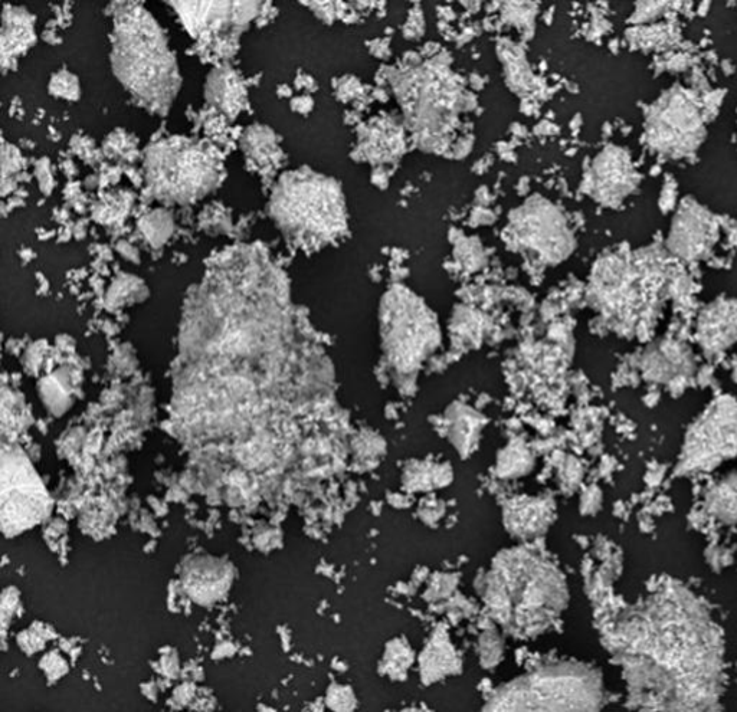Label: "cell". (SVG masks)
<instances>
[{
  "mask_svg": "<svg viewBox=\"0 0 737 712\" xmlns=\"http://www.w3.org/2000/svg\"><path fill=\"white\" fill-rule=\"evenodd\" d=\"M291 106H293L294 110L298 111V113H309L310 108L313 107V100H310L309 97L296 98V100L291 103Z\"/></svg>",
  "mask_w": 737,
  "mask_h": 712,
  "instance_id": "2e32d148",
  "label": "cell"
},
{
  "mask_svg": "<svg viewBox=\"0 0 737 712\" xmlns=\"http://www.w3.org/2000/svg\"><path fill=\"white\" fill-rule=\"evenodd\" d=\"M713 238V223L702 209L687 208L678 216L671 242L678 252L694 258L703 255Z\"/></svg>",
  "mask_w": 737,
  "mask_h": 712,
  "instance_id": "52a82bcc",
  "label": "cell"
},
{
  "mask_svg": "<svg viewBox=\"0 0 737 712\" xmlns=\"http://www.w3.org/2000/svg\"><path fill=\"white\" fill-rule=\"evenodd\" d=\"M242 147H244L248 160L258 169L268 170L275 164L278 166L281 156L278 137L267 126L255 124L245 131L242 137Z\"/></svg>",
  "mask_w": 737,
  "mask_h": 712,
  "instance_id": "30bf717a",
  "label": "cell"
},
{
  "mask_svg": "<svg viewBox=\"0 0 737 712\" xmlns=\"http://www.w3.org/2000/svg\"><path fill=\"white\" fill-rule=\"evenodd\" d=\"M146 169L157 192L175 199H189L215 186L218 166L202 147L185 139L156 144L147 153Z\"/></svg>",
  "mask_w": 737,
  "mask_h": 712,
  "instance_id": "277c9868",
  "label": "cell"
},
{
  "mask_svg": "<svg viewBox=\"0 0 737 712\" xmlns=\"http://www.w3.org/2000/svg\"><path fill=\"white\" fill-rule=\"evenodd\" d=\"M111 62L143 107L159 114L169 110L180 87L178 65L162 28L142 5H116Z\"/></svg>",
  "mask_w": 737,
  "mask_h": 712,
  "instance_id": "6da1fadb",
  "label": "cell"
},
{
  "mask_svg": "<svg viewBox=\"0 0 737 712\" xmlns=\"http://www.w3.org/2000/svg\"><path fill=\"white\" fill-rule=\"evenodd\" d=\"M275 218L291 234L327 242L346 226L342 189L330 177L309 169L281 177L273 196Z\"/></svg>",
  "mask_w": 737,
  "mask_h": 712,
  "instance_id": "7a4b0ae2",
  "label": "cell"
},
{
  "mask_svg": "<svg viewBox=\"0 0 737 712\" xmlns=\"http://www.w3.org/2000/svg\"><path fill=\"white\" fill-rule=\"evenodd\" d=\"M136 143L137 141L129 133L117 130L107 137L104 152L111 157H131L136 153Z\"/></svg>",
  "mask_w": 737,
  "mask_h": 712,
  "instance_id": "4fadbf2b",
  "label": "cell"
},
{
  "mask_svg": "<svg viewBox=\"0 0 737 712\" xmlns=\"http://www.w3.org/2000/svg\"><path fill=\"white\" fill-rule=\"evenodd\" d=\"M206 98L225 116L237 117L245 104L244 84L232 68H218L206 82Z\"/></svg>",
  "mask_w": 737,
  "mask_h": 712,
  "instance_id": "9c48e42d",
  "label": "cell"
},
{
  "mask_svg": "<svg viewBox=\"0 0 737 712\" xmlns=\"http://www.w3.org/2000/svg\"><path fill=\"white\" fill-rule=\"evenodd\" d=\"M34 16L24 8L6 6L3 12L2 62L16 59L35 42Z\"/></svg>",
  "mask_w": 737,
  "mask_h": 712,
  "instance_id": "ba28073f",
  "label": "cell"
},
{
  "mask_svg": "<svg viewBox=\"0 0 737 712\" xmlns=\"http://www.w3.org/2000/svg\"><path fill=\"white\" fill-rule=\"evenodd\" d=\"M80 82L72 72L67 70L58 71L49 82V93L64 100L75 101L80 97Z\"/></svg>",
  "mask_w": 737,
  "mask_h": 712,
  "instance_id": "7c38bea8",
  "label": "cell"
},
{
  "mask_svg": "<svg viewBox=\"0 0 737 712\" xmlns=\"http://www.w3.org/2000/svg\"><path fill=\"white\" fill-rule=\"evenodd\" d=\"M36 176H38L39 185L44 192H51L54 177H52L51 160L41 159L36 163Z\"/></svg>",
  "mask_w": 737,
  "mask_h": 712,
  "instance_id": "5bb4252c",
  "label": "cell"
},
{
  "mask_svg": "<svg viewBox=\"0 0 737 712\" xmlns=\"http://www.w3.org/2000/svg\"><path fill=\"white\" fill-rule=\"evenodd\" d=\"M381 337L385 357L404 372L417 369L441 343L435 314L405 287L392 288L383 297Z\"/></svg>",
  "mask_w": 737,
  "mask_h": 712,
  "instance_id": "3957f363",
  "label": "cell"
},
{
  "mask_svg": "<svg viewBox=\"0 0 737 712\" xmlns=\"http://www.w3.org/2000/svg\"><path fill=\"white\" fill-rule=\"evenodd\" d=\"M72 147H74V150H77V153H80V156L83 157V159H90V157H93L94 154H96L94 144L91 143V140H88V137H74Z\"/></svg>",
  "mask_w": 737,
  "mask_h": 712,
  "instance_id": "9a60e30c",
  "label": "cell"
},
{
  "mask_svg": "<svg viewBox=\"0 0 737 712\" xmlns=\"http://www.w3.org/2000/svg\"><path fill=\"white\" fill-rule=\"evenodd\" d=\"M604 157L596 166V186L601 185V195L612 198L624 193L625 187L630 185L631 169L624 154L611 152Z\"/></svg>",
  "mask_w": 737,
  "mask_h": 712,
  "instance_id": "8fae6325",
  "label": "cell"
},
{
  "mask_svg": "<svg viewBox=\"0 0 737 712\" xmlns=\"http://www.w3.org/2000/svg\"><path fill=\"white\" fill-rule=\"evenodd\" d=\"M655 116L651 124V137L657 146L671 152H690L702 136V121L696 108L686 100L673 97Z\"/></svg>",
  "mask_w": 737,
  "mask_h": 712,
  "instance_id": "8992f818",
  "label": "cell"
},
{
  "mask_svg": "<svg viewBox=\"0 0 737 712\" xmlns=\"http://www.w3.org/2000/svg\"><path fill=\"white\" fill-rule=\"evenodd\" d=\"M512 235L520 248L549 264L568 258L575 244L562 213L542 199L514 212Z\"/></svg>",
  "mask_w": 737,
  "mask_h": 712,
  "instance_id": "5b68a950",
  "label": "cell"
}]
</instances>
